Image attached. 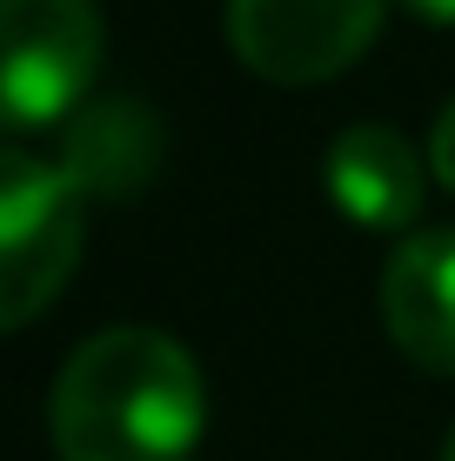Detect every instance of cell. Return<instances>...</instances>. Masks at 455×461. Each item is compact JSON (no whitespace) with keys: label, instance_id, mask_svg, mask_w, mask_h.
I'll use <instances>...</instances> for the list:
<instances>
[{"label":"cell","instance_id":"7","mask_svg":"<svg viewBox=\"0 0 455 461\" xmlns=\"http://www.w3.org/2000/svg\"><path fill=\"white\" fill-rule=\"evenodd\" d=\"M60 167L74 174V187L87 201H128L161 167V121L141 101H128V94H107V101L74 114Z\"/></svg>","mask_w":455,"mask_h":461},{"label":"cell","instance_id":"6","mask_svg":"<svg viewBox=\"0 0 455 461\" xmlns=\"http://www.w3.org/2000/svg\"><path fill=\"white\" fill-rule=\"evenodd\" d=\"M322 181L335 194V208L355 228H375V234H402L422 214V194H429L422 154L409 148V134H396L382 121L341 127L322 154Z\"/></svg>","mask_w":455,"mask_h":461},{"label":"cell","instance_id":"8","mask_svg":"<svg viewBox=\"0 0 455 461\" xmlns=\"http://www.w3.org/2000/svg\"><path fill=\"white\" fill-rule=\"evenodd\" d=\"M429 174L455 194V101L442 107V121H435V134H429Z\"/></svg>","mask_w":455,"mask_h":461},{"label":"cell","instance_id":"3","mask_svg":"<svg viewBox=\"0 0 455 461\" xmlns=\"http://www.w3.org/2000/svg\"><path fill=\"white\" fill-rule=\"evenodd\" d=\"M101 7L94 0H0V107L14 134L68 121L101 81Z\"/></svg>","mask_w":455,"mask_h":461},{"label":"cell","instance_id":"2","mask_svg":"<svg viewBox=\"0 0 455 461\" xmlns=\"http://www.w3.org/2000/svg\"><path fill=\"white\" fill-rule=\"evenodd\" d=\"M87 194L60 161H41L21 140L0 161V328H27L68 288L81 261Z\"/></svg>","mask_w":455,"mask_h":461},{"label":"cell","instance_id":"10","mask_svg":"<svg viewBox=\"0 0 455 461\" xmlns=\"http://www.w3.org/2000/svg\"><path fill=\"white\" fill-rule=\"evenodd\" d=\"M442 461H455V428H449V441H442Z\"/></svg>","mask_w":455,"mask_h":461},{"label":"cell","instance_id":"4","mask_svg":"<svg viewBox=\"0 0 455 461\" xmlns=\"http://www.w3.org/2000/svg\"><path fill=\"white\" fill-rule=\"evenodd\" d=\"M388 0H228V47L268 87H322L382 34Z\"/></svg>","mask_w":455,"mask_h":461},{"label":"cell","instance_id":"9","mask_svg":"<svg viewBox=\"0 0 455 461\" xmlns=\"http://www.w3.org/2000/svg\"><path fill=\"white\" fill-rule=\"evenodd\" d=\"M409 14H422V21H435V27H455V0H402Z\"/></svg>","mask_w":455,"mask_h":461},{"label":"cell","instance_id":"1","mask_svg":"<svg viewBox=\"0 0 455 461\" xmlns=\"http://www.w3.org/2000/svg\"><path fill=\"white\" fill-rule=\"evenodd\" d=\"M201 428V368L161 328H101L47 388V435L60 461H187Z\"/></svg>","mask_w":455,"mask_h":461},{"label":"cell","instance_id":"5","mask_svg":"<svg viewBox=\"0 0 455 461\" xmlns=\"http://www.w3.org/2000/svg\"><path fill=\"white\" fill-rule=\"evenodd\" d=\"M382 328L415 368L455 381V228H429L388 248Z\"/></svg>","mask_w":455,"mask_h":461}]
</instances>
